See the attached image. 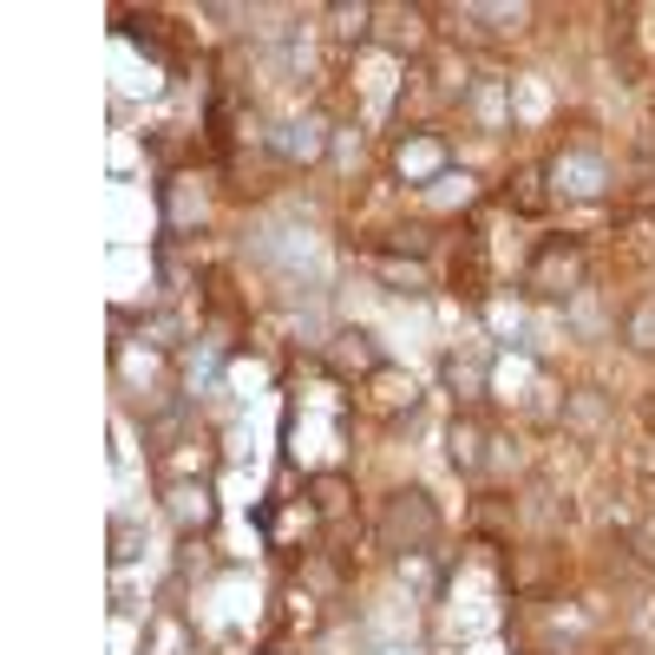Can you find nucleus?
I'll use <instances>...</instances> for the list:
<instances>
[{
	"label": "nucleus",
	"instance_id": "1",
	"mask_svg": "<svg viewBox=\"0 0 655 655\" xmlns=\"http://www.w3.org/2000/svg\"><path fill=\"white\" fill-rule=\"evenodd\" d=\"M557 184H564L571 197H596V191H603V164H596V157H564V164H557Z\"/></svg>",
	"mask_w": 655,
	"mask_h": 655
}]
</instances>
